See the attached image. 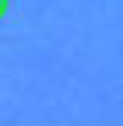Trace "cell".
I'll list each match as a JSON object with an SVG mask.
<instances>
[{"mask_svg": "<svg viewBox=\"0 0 123 126\" xmlns=\"http://www.w3.org/2000/svg\"><path fill=\"white\" fill-rule=\"evenodd\" d=\"M3 14H7V0H0V17H3Z\"/></svg>", "mask_w": 123, "mask_h": 126, "instance_id": "cell-1", "label": "cell"}]
</instances>
